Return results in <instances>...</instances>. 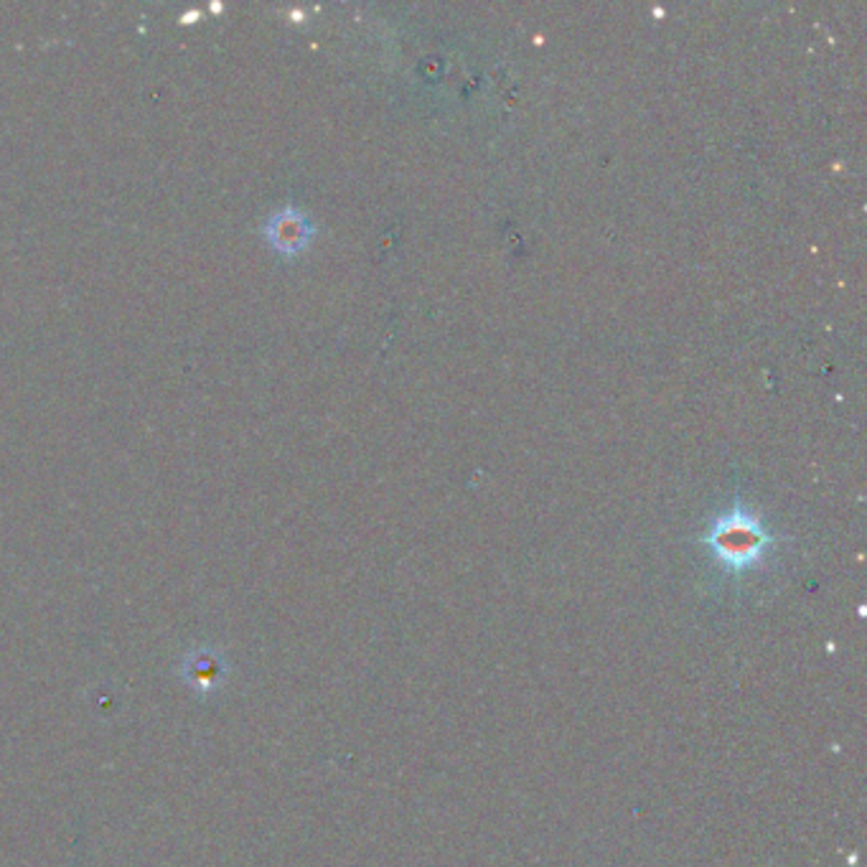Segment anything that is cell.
<instances>
[{"label": "cell", "instance_id": "6da1fadb", "mask_svg": "<svg viewBox=\"0 0 867 867\" xmlns=\"http://www.w3.org/2000/svg\"><path fill=\"white\" fill-rule=\"evenodd\" d=\"M705 544L713 550V555L723 567L730 573H743V570L756 567L766 557L768 548L773 544V537L768 534L761 519L754 511L743 509L740 503L723 514L709 527L705 534Z\"/></svg>", "mask_w": 867, "mask_h": 867}, {"label": "cell", "instance_id": "7a4b0ae2", "mask_svg": "<svg viewBox=\"0 0 867 867\" xmlns=\"http://www.w3.org/2000/svg\"><path fill=\"white\" fill-rule=\"evenodd\" d=\"M313 235H316V225H313L308 214L293 204L280 206L262 225V237H265L270 250L283 254V258L301 254L311 245Z\"/></svg>", "mask_w": 867, "mask_h": 867}, {"label": "cell", "instance_id": "3957f363", "mask_svg": "<svg viewBox=\"0 0 867 867\" xmlns=\"http://www.w3.org/2000/svg\"><path fill=\"white\" fill-rule=\"evenodd\" d=\"M192 684L202 690H212L214 684H219V664L209 657H202L199 662H192Z\"/></svg>", "mask_w": 867, "mask_h": 867}]
</instances>
